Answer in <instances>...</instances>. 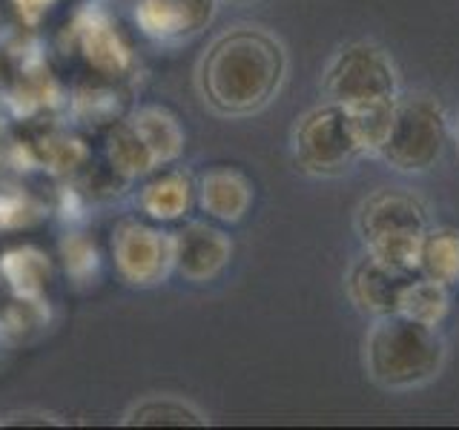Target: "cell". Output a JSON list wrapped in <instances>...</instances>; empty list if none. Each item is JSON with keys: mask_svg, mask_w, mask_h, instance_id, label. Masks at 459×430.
Returning a JSON list of instances; mask_svg holds the SVG:
<instances>
[{"mask_svg": "<svg viewBox=\"0 0 459 430\" xmlns=\"http://www.w3.org/2000/svg\"><path fill=\"white\" fill-rule=\"evenodd\" d=\"M198 195V186L193 172L167 167V169H152L150 178L138 186L135 204L147 215L150 221H178L193 210Z\"/></svg>", "mask_w": 459, "mask_h": 430, "instance_id": "obj_12", "label": "cell"}, {"mask_svg": "<svg viewBox=\"0 0 459 430\" xmlns=\"http://www.w3.org/2000/svg\"><path fill=\"white\" fill-rule=\"evenodd\" d=\"M4 425H40V427H47V425H61L57 422V416H49V413H9Z\"/></svg>", "mask_w": 459, "mask_h": 430, "instance_id": "obj_19", "label": "cell"}, {"mask_svg": "<svg viewBox=\"0 0 459 430\" xmlns=\"http://www.w3.org/2000/svg\"><path fill=\"white\" fill-rule=\"evenodd\" d=\"M198 207L219 224H238L255 201V186L238 167L215 164L195 181Z\"/></svg>", "mask_w": 459, "mask_h": 430, "instance_id": "obj_11", "label": "cell"}, {"mask_svg": "<svg viewBox=\"0 0 459 430\" xmlns=\"http://www.w3.org/2000/svg\"><path fill=\"white\" fill-rule=\"evenodd\" d=\"M448 147V115L434 95H399L394 124L377 158L405 176L434 169Z\"/></svg>", "mask_w": 459, "mask_h": 430, "instance_id": "obj_4", "label": "cell"}, {"mask_svg": "<svg viewBox=\"0 0 459 430\" xmlns=\"http://www.w3.org/2000/svg\"><path fill=\"white\" fill-rule=\"evenodd\" d=\"M322 92L342 107L382 104L402 95L391 55L370 40L344 43L333 52L322 72Z\"/></svg>", "mask_w": 459, "mask_h": 430, "instance_id": "obj_6", "label": "cell"}, {"mask_svg": "<svg viewBox=\"0 0 459 430\" xmlns=\"http://www.w3.org/2000/svg\"><path fill=\"white\" fill-rule=\"evenodd\" d=\"M287 52L258 26H233L215 38L198 61V92L224 118L262 112L281 92Z\"/></svg>", "mask_w": 459, "mask_h": 430, "instance_id": "obj_1", "label": "cell"}, {"mask_svg": "<svg viewBox=\"0 0 459 430\" xmlns=\"http://www.w3.org/2000/svg\"><path fill=\"white\" fill-rule=\"evenodd\" d=\"M413 272L408 270H396L391 264L379 262L370 253H365L353 267L348 270V279H344V290H348L351 305L370 315V319H385V315H394L399 310V296L402 287L408 284Z\"/></svg>", "mask_w": 459, "mask_h": 430, "instance_id": "obj_10", "label": "cell"}, {"mask_svg": "<svg viewBox=\"0 0 459 430\" xmlns=\"http://www.w3.org/2000/svg\"><path fill=\"white\" fill-rule=\"evenodd\" d=\"M293 158L301 172L316 178H333L351 172L365 158L353 133L348 107L325 100L322 107L305 112L293 126Z\"/></svg>", "mask_w": 459, "mask_h": 430, "instance_id": "obj_5", "label": "cell"}, {"mask_svg": "<svg viewBox=\"0 0 459 430\" xmlns=\"http://www.w3.org/2000/svg\"><path fill=\"white\" fill-rule=\"evenodd\" d=\"M107 152H109L112 169L124 178H143V176H150L152 169H158L147 143L141 141V135L135 133V126L129 121L118 124L109 133Z\"/></svg>", "mask_w": 459, "mask_h": 430, "instance_id": "obj_17", "label": "cell"}, {"mask_svg": "<svg viewBox=\"0 0 459 430\" xmlns=\"http://www.w3.org/2000/svg\"><path fill=\"white\" fill-rule=\"evenodd\" d=\"M219 0H135L133 14L143 38L161 47H181L212 23Z\"/></svg>", "mask_w": 459, "mask_h": 430, "instance_id": "obj_8", "label": "cell"}, {"mask_svg": "<svg viewBox=\"0 0 459 430\" xmlns=\"http://www.w3.org/2000/svg\"><path fill=\"white\" fill-rule=\"evenodd\" d=\"M448 358L439 327H428L405 315L373 319L365 336V370L385 391H413L434 382Z\"/></svg>", "mask_w": 459, "mask_h": 430, "instance_id": "obj_2", "label": "cell"}, {"mask_svg": "<svg viewBox=\"0 0 459 430\" xmlns=\"http://www.w3.org/2000/svg\"><path fill=\"white\" fill-rule=\"evenodd\" d=\"M416 272L448 287L459 284V229L456 227H428L422 238Z\"/></svg>", "mask_w": 459, "mask_h": 430, "instance_id": "obj_15", "label": "cell"}, {"mask_svg": "<svg viewBox=\"0 0 459 430\" xmlns=\"http://www.w3.org/2000/svg\"><path fill=\"white\" fill-rule=\"evenodd\" d=\"M399 315L428 327H442L451 313V287L413 272L399 296Z\"/></svg>", "mask_w": 459, "mask_h": 430, "instance_id": "obj_14", "label": "cell"}, {"mask_svg": "<svg viewBox=\"0 0 459 430\" xmlns=\"http://www.w3.org/2000/svg\"><path fill=\"white\" fill-rule=\"evenodd\" d=\"M207 422V416L190 401L172 396H150L124 416L126 427H204Z\"/></svg>", "mask_w": 459, "mask_h": 430, "instance_id": "obj_16", "label": "cell"}, {"mask_svg": "<svg viewBox=\"0 0 459 430\" xmlns=\"http://www.w3.org/2000/svg\"><path fill=\"white\" fill-rule=\"evenodd\" d=\"M112 258L126 284L155 287L172 272V233L150 221L124 219L112 229Z\"/></svg>", "mask_w": 459, "mask_h": 430, "instance_id": "obj_7", "label": "cell"}, {"mask_svg": "<svg viewBox=\"0 0 459 430\" xmlns=\"http://www.w3.org/2000/svg\"><path fill=\"white\" fill-rule=\"evenodd\" d=\"M428 227L430 219L422 201L394 186L370 193L356 212V229L365 253L408 272H416V258Z\"/></svg>", "mask_w": 459, "mask_h": 430, "instance_id": "obj_3", "label": "cell"}, {"mask_svg": "<svg viewBox=\"0 0 459 430\" xmlns=\"http://www.w3.org/2000/svg\"><path fill=\"white\" fill-rule=\"evenodd\" d=\"M129 124L135 126L141 141L147 143L155 167H169L181 158L186 147V135H184V126L169 109L155 107V104L141 107L135 109L133 118H129Z\"/></svg>", "mask_w": 459, "mask_h": 430, "instance_id": "obj_13", "label": "cell"}, {"mask_svg": "<svg viewBox=\"0 0 459 430\" xmlns=\"http://www.w3.org/2000/svg\"><path fill=\"white\" fill-rule=\"evenodd\" d=\"M396 100H382V104H365V107H348L353 133H356L359 147H362L365 155H373V158L379 155L387 133H391Z\"/></svg>", "mask_w": 459, "mask_h": 430, "instance_id": "obj_18", "label": "cell"}, {"mask_svg": "<svg viewBox=\"0 0 459 430\" xmlns=\"http://www.w3.org/2000/svg\"><path fill=\"white\" fill-rule=\"evenodd\" d=\"M233 262V238L210 221H186L172 233V272L184 281L207 284Z\"/></svg>", "mask_w": 459, "mask_h": 430, "instance_id": "obj_9", "label": "cell"}]
</instances>
